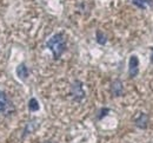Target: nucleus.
<instances>
[{"instance_id": "0eeeda50", "label": "nucleus", "mask_w": 153, "mask_h": 143, "mask_svg": "<svg viewBox=\"0 0 153 143\" xmlns=\"http://www.w3.org/2000/svg\"><path fill=\"white\" fill-rule=\"evenodd\" d=\"M7 104H8V100H7L6 95L2 91H0V112H2L6 109Z\"/></svg>"}, {"instance_id": "f8f14e48", "label": "nucleus", "mask_w": 153, "mask_h": 143, "mask_svg": "<svg viewBox=\"0 0 153 143\" xmlns=\"http://www.w3.org/2000/svg\"><path fill=\"white\" fill-rule=\"evenodd\" d=\"M152 61H153V55H152Z\"/></svg>"}, {"instance_id": "f03ea898", "label": "nucleus", "mask_w": 153, "mask_h": 143, "mask_svg": "<svg viewBox=\"0 0 153 143\" xmlns=\"http://www.w3.org/2000/svg\"><path fill=\"white\" fill-rule=\"evenodd\" d=\"M139 71V61L135 56H132L130 58V63H128V72L131 77H135L138 75Z\"/></svg>"}, {"instance_id": "f257e3e1", "label": "nucleus", "mask_w": 153, "mask_h": 143, "mask_svg": "<svg viewBox=\"0 0 153 143\" xmlns=\"http://www.w3.org/2000/svg\"><path fill=\"white\" fill-rule=\"evenodd\" d=\"M46 45L52 51L54 58L59 59L61 57V55L64 53V51L66 50V39H65L64 34L57 33L51 39H48V41L46 43Z\"/></svg>"}, {"instance_id": "39448f33", "label": "nucleus", "mask_w": 153, "mask_h": 143, "mask_svg": "<svg viewBox=\"0 0 153 143\" xmlns=\"http://www.w3.org/2000/svg\"><path fill=\"white\" fill-rule=\"evenodd\" d=\"M17 75L19 76V78H21V79H25V78L28 77V70H27L25 64H20L19 66L17 67Z\"/></svg>"}, {"instance_id": "1a4fd4ad", "label": "nucleus", "mask_w": 153, "mask_h": 143, "mask_svg": "<svg viewBox=\"0 0 153 143\" xmlns=\"http://www.w3.org/2000/svg\"><path fill=\"white\" fill-rule=\"evenodd\" d=\"M106 40H107V39H106V37H105L100 31H98V32H97V41H98L99 44L104 45V44L106 43Z\"/></svg>"}, {"instance_id": "7ed1b4c3", "label": "nucleus", "mask_w": 153, "mask_h": 143, "mask_svg": "<svg viewBox=\"0 0 153 143\" xmlns=\"http://www.w3.org/2000/svg\"><path fill=\"white\" fill-rule=\"evenodd\" d=\"M72 95L76 100H81L84 97V90H82V85L81 83L76 81L73 85H72Z\"/></svg>"}, {"instance_id": "20e7f679", "label": "nucleus", "mask_w": 153, "mask_h": 143, "mask_svg": "<svg viewBox=\"0 0 153 143\" xmlns=\"http://www.w3.org/2000/svg\"><path fill=\"white\" fill-rule=\"evenodd\" d=\"M111 91L114 96H120L123 94V84L120 81H114L112 83V86H111Z\"/></svg>"}, {"instance_id": "9d476101", "label": "nucleus", "mask_w": 153, "mask_h": 143, "mask_svg": "<svg viewBox=\"0 0 153 143\" xmlns=\"http://www.w3.org/2000/svg\"><path fill=\"white\" fill-rule=\"evenodd\" d=\"M133 2L140 8H145V0H133Z\"/></svg>"}, {"instance_id": "9b49d317", "label": "nucleus", "mask_w": 153, "mask_h": 143, "mask_svg": "<svg viewBox=\"0 0 153 143\" xmlns=\"http://www.w3.org/2000/svg\"><path fill=\"white\" fill-rule=\"evenodd\" d=\"M45 143H52V142H45Z\"/></svg>"}, {"instance_id": "6e6552de", "label": "nucleus", "mask_w": 153, "mask_h": 143, "mask_svg": "<svg viewBox=\"0 0 153 143\" xmlns=\"http://www.w3.org/2000/svg\"><path fill=\"white\" fill-rule=\"evenodd\" d=\"M28 108H30V110H31V111H37V110L39 109L38 101H37L36 98H32V100L30 101V104H28Z\"/></svg>"}, {"instance_id": "423d86ee", "label": "nucleus", "mask_w": 153, "mask_h": 143, "mask_svg": "<svg viewBox=\"0 0 153 143\" xmlns=\"http://www.w3.org/2000/svg\"><path fill=\"white\" fill-rule=\"evenodd\" d=\"M135 123H137V125H138L139 128L145 129V128L147 127V123H149V117H147L145 114H141V115L139 116V118L135 121Z\"/></svg>"}]
</instances>
